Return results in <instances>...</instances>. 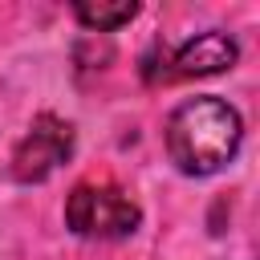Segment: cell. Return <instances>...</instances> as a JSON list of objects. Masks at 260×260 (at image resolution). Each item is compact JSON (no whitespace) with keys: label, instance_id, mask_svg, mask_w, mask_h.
<instances>
[{"label":"cell","instance_id":"6da1fadb","mask_svg":"<svg viewBox=\"0 0 260 260\" xmlns=\"http://www.w3.org/2000/svg\"><path fill=\"white\" fill-rule=\"evenodd\" d=\"M240 138H244L240 110L215 93L187 98L167 118V154L183 175H195V179L223 171L236 158Z\"/></svg>","mask_w":260,"mask_h":260},{"label":"cell","instance_id":"7a4b0ae2","mask_svg":"<svg viewBox=\"0 0 260 260\" xmlns=\"http://www.w3.org/2000/svg\"><path fill=\"white\" fill-rule=\"evenodd\" d=\"M142 223L138 203L114 183H77L65 199V228L85 240H126Z\"/></svg>","mask_w":260,"mask_h":260},{"label":"cell","instance_id":"3957f363","mask_svg":"<svg viewBox=\"0 0 260 260\" xmlns=\"http://www.w3.org/2000/svg\"><path fill=\"white\" fill-rule=\"evenodd\" d=\"M240 57V45L219 32V28H207V32H195L191 41H183L179 49H162V61H146L142 65V77L154 85V81H183V77H207V73H223L232 69Z\"/></svg>","mask_w":260,"mask_h":260},{"label":"cell","instance_id":"277c9868","mask_svg":"<svg viewBox=\"0 0 260 260\" xmlns=\"http://www.w3.org/2000/svg\"><path fill=\"white\" fill-rule=\"evenodd\" d=\"M69 154H73V126H69L65 118H57V114H41V118L28 126V134L16 142L8 171H12L16 183H41V179H49Z\"/></svg>","mask_w":260,"mask_h":260},{"label":"cell","instance_id":"5b68a950","mask_svg":"<svg viewBox=\"0 0 260 260\" xmlns=\"http://www.w3.org/2000/svg\"><path fill=\"white\" fill-rule=\"evenodd\" d=\"M73 16L85 24V28H93V32H114V28H122V24H130L134 16H138V4L134 0H114V4H106V0H85V4H77L73 8Z\"/></svg>","mask_w":260,"mask_h":260}]
</instances>
